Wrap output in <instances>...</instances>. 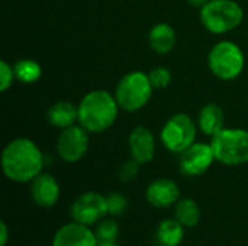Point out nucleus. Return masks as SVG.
Wrapping results in <instances>:
<instances>
[{
  "instance_id": "obj_24",
  "label": "nucleus",
  "mask_w": 248,
  "mask_h": 246,
  "mask_svg": "<svg viewBox=\"0 0 248 246\" xmlns=\"http://www.w3.org/2000/svg\"><path fill=\"white\" fill-rule=\"evenodd\" d=\"M16 80V75H15V70H13V65H10L7 61H1L0 62V91L4 93L7 91L13 81Z\"/></svg>"
},
{
  "instance_id": "obj_12",
  "label": "nucleus",
  "mask_w": 248,
  "mask_h": 246,
  "mask_svg": "<svg viewBox=\"0 0 248 246\" xmlns=\"http://www.w3.org/2000/svg\"><path fill=\"white\" fill-rule=\"evenodd\" d=\"M29 194L32 202L42 209L54 207L61 196V188L54 175L49 173H41L29 183Z\"/></svg>"
},
{
  "instance_id": "obj_28",
  "label": "nucleus",
  "mask_w": 248,
  "mask_h": 246,
  "mask_svg": "<svg viewBox=\"0 0 248 246\" xmlns=\"http://www.w3.org/2000/svg\"><path fill=\"white\" fill-rule=\"evenodd\" d=\"M97 246H121L116 241H113V242H99V245Z\"/></svg>"
},
{
  "instance_id": "obj_7",
  "label": "nucleus",
  "mask_w": 248,
  "mask_h": 246,
  "mask_svg": "<svg viewBox=\"0 0 248 246\" xmlns=\"http://www.w3.org/2000/svg\"><path fill=\"white\" fill-rule=\"evenodd\" d=\"M196 133L198 123L186 113H176L164 123L160 139L167 151L180 155L196 142Z\"/></svg>"
},
{
  "instance_id": "obj_4",
  "label": "nucleus",
  "mask_w": 248,
  "mask_h": 246,
  "mask_svg": "<svg viewBox=\"0 0 248 246\" xmlns=\"http://www.w3.org/2000/svg\"><path fill=\"white\" fill-rule=\"evenodd\" d=\"M153 84L148 74L142 71H131L125 74L115 87V99L125 112L141 110L153 96Z\"/></svg>"
},
{
  "instance_id": "obj_8",
  "label": "nucleus",
  "mask_w": 248,
  "mask_h": 246,
  "mask_svg": "<svg viewBox=\"0 0 248 246\" xmlns=\"http://www.w3.org/2000/svg\"><path fill=\"white\" fill-rule=\"evenodd\" d=\"M71 220L94 226L108 216V202L106 197L97 191H87L80 194L70 206Z\"/></svg>"
},
{
  "instance_id": "obj_11",
  "label": "nucleus",
  "mask_w": 248,
  "mask_h": 246,
  "mask_svg": "<svg viewBox=\"0 0 248 246\" xmlns=\"http://www.w3.org/2000/svg\"><path fill=\"white\" fill-rule=\"evenodd\" d=\"M99 239L90 226L74 220L62 225L54 233L51 246H97Z\"/></svg>"
},
{
  "instance_id": "obj_9",
  "label": "nucleus",
  "mask_w": 248,
  "mask_h": 246,
  "mask_svg": "<svg viewBox=\"0 0 248 246\" xmlns=\"http://www.w3.org/2000/svg\"><path fill=\"white\" fill-rule=\"evenodd\" d=\"M89 149V132L81 125H73L65 129H61L55 151L61 161L67 164L78 162Z\"/></svg>"
},
{
  "instance_id": "obj_25",
  "label": "nucleus",
  "mask_w": 248,
  "mask_h": 246,
  "mask_svg": "<svg viewBox=\"0 0 248 246\" xmlns=\"http://www.w3.org/2000/svg\"><path fill=\"white\" fill-rule=\"evenodd\" d=\"M140 167H141V164L137 162V161L132 159V158H131L129 161L124 162L122 167H121V170H119V174H118L119 180H121L122 183H131L132 180L137 178V175H138V173H140Z\"/></svg>"
},
{
  "instance_id": "obj_13",
  "label": "nucleus",
  "mask_w": 248,
  "mask_h": 246,
  "mask_svg": "<svg viewBox=\"0 0 248 246\" xmlns=\"http://www.w3.org/2000/svg\"><path fill=\"white\" fill-rule=\"evenodd\" d=\"M145 200L155 209H169L180 200V188L174 180L157 178L147 186Z\"/></svg>"
},
{
  "instance_id": "obj_19",
  "label": "nucleus",
  "mask_w": 248,
  "mask_h": 246,
  "mask_svg": "<svg viewBox=\"0 0 248 246\" xmlns=\"http://www.w3.org/2000/svg\"><path fill=\"white\" fill-rule=\"evenodd\" d=\"M174 219H177L186 229L198 226V223L201 222L199 204L190 197L180 199L174 204Z\"/></svg>"
},
{
  "instance_id": "obj_20",
  "label": "nucleus",
  "mask_w": 248,
  "mask_h": 246,
  "mask_svg": "<svg viewBox=\"0 0 248 246\" xmlns=\"http://www.w3.org/2000/svg\"><path fill=\"white\" fill-rule=\"evenodd\" d=\"M13 70H15V75L16 80L23 83V84H32L36 83L41 75H42V68L41 65L29 58L25 59H19L13 64Z\"/></svg>"
},
{
  "instance_id": "obj_16",
  "label": "nucleus",
  "mask_w": 248,
  "mask_h": 246,
  "mask_svg": "<svg viewBox=\"0 0 248 246\" xmlns=\"http://www.w3.org/2000/svg\"><path fill=\"white\" fill-rule=\"evenodd\" d=\"M148 45L155 54L160 55L171 52L176 45L174 28L166 22L154 25L148 32Z\"/></svg>"
},
{
  "instance_id": "obj_14",
  "label": "nucleus",
  "mask_w": 248,
  "mask_h": 246,
  "mask_svg": "<svg viewBox=\"0 0 248 246\" xmlns=\"http://www.w3.org/2000/svg\"><path fill=\"white\" fill-rule=\"evenodd\" d=\"M128 148L131 158L141 165L148 164L155 155V138L145 126H135L128 136Z\"/></svg>"
},
{
  "instance_id": "obj_3",
  "label": "nucleus",
  "mask_w": 248,
  "mask_h": 246,
  "mask_svg": "<svg viewBox=\"0 0 248 246\" xmlns=\"http://www.w3.org/2000/svg\"><path fill=\"white\" fill-rule=\"evenodd\" d=\"M201 23L215 35L237 29L244 20V10L235 0H209L201 9Z\"/></svg>"
},
{
  "instance_id": "obj_27",
  "label": "nucleus",
  "mask_w": 248,
  "mask_h": 246,
  "mask_svg": "<svg viewBox=\"0 0 248 246\" xmlns=\"http://www.w3.org/2000/svg\"><path fill=\"white\" fill-rule=\"evenodd\" d=\"M190 6H193V7H199V9H202L209 0H186Z\"/></svg>"
},
{
  "instance_id": "obj_15",
  "label": "nucleus",
  "mask_w": 248,
  "mask_h": 246,
  "mask_svg": "<svg viewBox=\"0 0 248 246\" xmlns=\"http://www.w3.org/2000/svg\"><path fill=\"white\" fill-rule=\"evenodd\" d=\"M224 122H225L224 110L217 103L205 104L198 115L199 130L211 138H214L217 133H219L224 129Z\"/></svg>"
},
{
  "instance_id": "obj_23",
  "label": "nucleus",
  "mask_w": 248,
  "mask_h": 246,
  "mask_svg": "<svg viewBox=\"0 0 248 246\" xmlns=\"http://www.w3.org/2000/svg\"><path fill=\"white\" fill-rule=\"evenodd\" d=\"M150 81L154 88H166L171 83V72L166 67H155L148 72Z\"/></svg>"
},
{
  "instance_id": "obj_1",
  "label": "nucleus",
  "mask_w": 248,
  "mask_h": 246,
  "mask_svg": "<svg viewBox=\"0 0 248 246\" xmlns=\"http://www.w3.org/2000/svg\"><path fill=\"white\" fill-rule=\"evenodd\" d=\"M45 158L39 146L28 138L10 141L1 152V171L13 183H31L44 170Z\"/></svg>"
},
{
  "instance_id": "obj_17",
  "label": "nucleus",
  "mask_w": 248,
  "mask_h": 246,
  "mask_svg": "<svg viewBox=\"0 0 248 246\" xmlns=\"http://www.w3.org/2000/svg\"><path fill=\"white\" fill-rule=\"evenodd\" d=\"M46 120L51 126L58 129L73 126L76 125V122H78V106L65 100H60L48 109Z\"/></svg>"
},
{
  "instance_id": "obj_6",
  "label": "nucleus",
  "mask_w": 248,
  "mask_h": 246,
  "mask_svg": "<svg viewBox=\"0 0 248 246\" xmlns=\"http://www.w3.org/2000/svg\"><path fill=\"white\" fill-rule=\"evenodd\" d=\"M215 159L228 167L248 164V130L222 129L211 138Z\"/></svg>"
},
{
  "instance_id": "obj_21",
  "label": "nucleus",
  "mask_w": 248,
  "mask_h": 246,
  "mask_svg": "<svg viewBox=\"0 0 248 246\" xmlns=\"http://www.w3.org/2000/svg\"><path fill=\"white\" fill-rule=\"evenodd\" d=\"M94 233L99 239V242H113L119 236V225L115 219H103L100 220L96 228Z\"/></svg>"
},
{
  "instance_id": "obj_22",
  "label": "nucleus",
  "mask_w": 248,
  "mask_h": 246,
  "mask_svg": "<svg viewBox=\"0 0 248 246\" xmlns=\"http://www.w3.org/2000/svg\"><path fill=\"white\" fill-rule=\"evenodd\" d=\"M108 202V215L112 217L122 216L128 209V199L122 193H110L106 196Z\"/></svg>"
},
{
  "instance_id": "obj_5",
  "label": "nucleus",
  "mask_w": 248,
  "mask_h": 246,
  "mask_svg": "<svg viewBox=\"0 0 248 246\" xmlns=\"http://www.w3.org/2000/svg\"><path fill=\"white\" fill-rule=\"evenodd\" d=\"M208 65L217 78L231 81L238 78L244 71L246 57L243 49L235 42L219 41L208 54Z\"/></svg>"
},
{
  "instance_id": "obj_2",
  "label": "nucleus",
  "mask_w": 248,
  "mask_h": 246,
  "mask_svg": "<svg viewBox=\"0 0 248 246\" xmlns=\"http://www.w3.org/2000/svg\"><path fill=\"white\" fill-rule=\"evenodd\" d=\"M119 104L106 90H93L78 103V125L89 133H103L118 117Z\"/></svg>"
},
{
  "instance_id": "obj_26",
  "label": "nucleus",
  "mask_w": 248,
  "mask_h": 246,
  "mask_svg": "<svg viewBox=\"0 0 248 246\" xmlns=\"http://www.w3.org/2000/svg\"><path fill=\"white\" fill-rule=\"evenodd\" d=\"M9 241V226L4 220L0 222V246L7 245Z\"/></svg>"
},
{
  "instance_id": "obj_18",
  "label": "nucleus",
  "mask_w": 248,
  "mask_h": 246,
  "mask_svg": "<svg viewBox=\"0 0 248 246\" xmlns=\"http://www.w3.org/2000/svg\"><path fill=\"white\" fill-rule=\"evenodd\" d=\"M186 228L174 217L164 219L157 228V241L161 246H179L185 239Z\"/></svg>"
},
{
  "instance_id": "obj_10",
  "label": "nucleus",
  "mask_w": 248,
  "mask_h": 246,
  "mask_svg": "<svg viewBox=\"0 0 248 246\" xmlns=\"http://www.w3.org/2000/svg\"><path fill=\"white\" fill-rule=\"evenodd\" d=\"M215 154L211 144L195 142L180 154L179 170L186 177L203 175L215 162Z\"/></svg>"
}]
</instances>
